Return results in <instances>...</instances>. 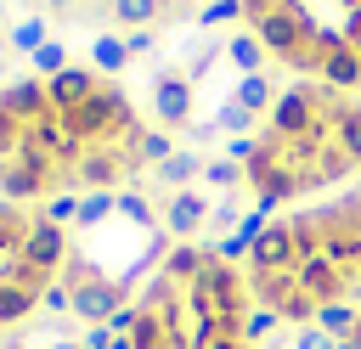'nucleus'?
Instances as JSON below:
<instances>
[{"label": "nucleus", "instance_id": "obj_1", "mask_svg": "<svg viewBox=\"0 0 361 349\" xmlns=\"http://www.w3.org/2000/svg\"><path fill=\"white\" fill-rule=\"evenodd\" d=\"M248 276L214 242H175L130 304V349H226L248 343ZM254 349V343H248Z\"/></svg>", "mask_w": 361, "mask_h": 349}, {"label": "nucleus", "instance_id": "obj_2", "mask_svg": "<svg viewBox=\"0 0 361 349\" xmlns=\"http://www.w3.org/2000/svg\"><path fill=\"white\" fill-rule=\"evenodd\" d=\"M34 220L39 214H28L23 203H0V332H17V321H28L45 304V293L62 281L28 259Z\"/></svg>", "mask_w": 361, "mask_h": 349}, {"label": "nucleus", "instance_id": "obj_3", "mask_svg": "<svg viewBox=\"0 0 361 349\" xmlns=\"http://www.w3.org/2000/svg\"><path fill=\"white\" fill-rule=\"evenodd\" d=\"M254 34H259V45L265 51H276V56H299L305 45H310V17L299 11V0H282L276 11H265L259 23H254Z\"/></svg>", "mask_w": 361, "mask_h": 349}, {"label": "nucleus", "instance_id": "obj_4", "mask_svg": "<svg viewBox=\"0 0 361 349\" xmlns=\"http://www.w3.org/2000/svg\"><path fill=\"white\" fill-rule=\"evenodd\" d=\"M147 96H152V118H158V129H175V124H186V118H192V79H186V73L158 68Z\"/></svg>", "mask_w": 361, "mask_h": 349}, {"label": "nucleus", "instance_id": "obj_5", "mask_svg": "<svg viewBox=\"0 0 361 349\" xmlns=\"http://www.w3.org/2000/svg\"><path fill=\"white\" fill-rule=\"evenodd\" d=\"M45 96H51V113H73L96 96V68H62L56 79H45Z\"/></svg>", "mask_w": 361, "mask_h": 349}, {"label": "nucleus", "instance_id": "obj_6", "mask_svg": "<svg viewBox=\"0 0 361 349\" xmlns=\"http://www.w3.org/2000/svg\"><path fill=\"white\" fill-rule=\"evenodd\" d=\"M0 107L17 118V124H39L51 113V96H45V79H11L0 90Z\"/></svg>", "mask_w": 361, "mask_h": 349}, {"label": "nucleus", "instance_id": "obj_7", "mask_svg": "<svg viewBox=\"0 0 361 349\" xmlns=\"http://www.w3.org/2000/svg\"><path fill=\"white\" fill-rule=\"evenodd\" d=\"M209 197L203 191H169V203H164V231H175V236H192V231H203L209 225Z\"/></svg>", "mask_w": 361, "mask_h": 349}, {"label": "nucleus", "instance_id": "obj_8", "mask_svg": "<svg viewBox=\"0 0 361 349\" xmlns=\"http://www.w3.org/2000/svg\"><path fill=\"white\" fill-rule=\"evenodd\" d=\"M322 79H327V84H361V51L344 45V39L327 45V51H322Z\"/></svg>", "mask_w": 361, "mask_h": 349}, {"label": "nucleus", "instance_id": "obj_9", "mask_svg": "<svg viewBox=\"0 0 361 349\" xmlns=\"http://www.w3.org/2000/svg\"><path fill=\"white\" fill-rule=\"evenodd\" d=\"M333 141H338V152L361 169V107L355 101H338V118H333Z\"/></svg>", "mask_w": 361, "mask_h": 349}, {"label": "nucleus", "instance_id": "obj_10", "mask_svg": "<svg viewBox=\"0 0 361 349\" xmlns=\"http://www.w3.org/2000/svg\"><path fill=\"white\" fill-rule=\"evenodd\" d=\"M124 62H130V45L118 34H96L90 39V68L96 73H124Z\"/></svg>", "mask_w": 361, "mask_h": 349}, {"label": "nucleus", "instance_id": "obj_11", "mask_svg": "<svg viewBox=\"0 0 361 349\" xmlns=\"http://www.w3.org/2000/svg\"><path fill=\"white\" fill-rule=\"evenodd\" d=\"M226 62L237 68V79H243V73H265V45H259V34H237V39L226 45Z\"/></svg>", "mask_w": 361, "mask_h": 349}, {"label": "nucleus", "instance_id": "obj_12", "mask_svg": "<svg viewBox=\"0 0 361 349\" xmlns=\"http://www.w3.org/2000/svg\"><path fill=\"white\" fill-rule=\"evenodd\" d=\"M152 174H158V186L186 191V180H192V174H203V158H197V152H169V158H164Z\"/></svg>", "mask_w": 361, "mask_h": 349}, {"label": "nucleus", "instance_id": "obj_13", "mask_svg": "<svg viewBox=\"0 0 361 349\" xmlns=\"http://www.w3.org/2000/svg\"><path fill=\"white\" fill-rule=\"evenodd\" d=\"M231 101H243V107H248V113L259 118V113H265V107H271L276 96H271V79H265V73H243V79L231 84Z\"/></svg>", "mask_w": 361, "mask_h": 349}, {"label": "nucleus", "instance_id": "obj_14", "mask_svg": "<svg viewBox=\"0 0 361 349\" xmlns=\"http://www.w3.org/2000/svg\"><path fill=\"white\" fill-rule=\"evenodd\" d=\"M107 11H113V23H124L135 34V28H152V17L164 11V0H107Z\"/></svg>", "mask_w": 361, "mask_h": 349}, {"label": "nucleus", "instance_id": "obj_15", "mask_svg": "<svg viewBox=\"0 0 361 349\" xmlns=\"http://www.w3.org/2000/svg\"><path fill=\"white\" fill-rule=\"evenodd\" d=\"M45 39H51V28H45V17H23V23H17L11 34H6V45H11V51H28V56H34V51H39Z\"/></svg>", "mask_w": 361, "mask_h": 349}, {"label": "nucleus", "instance_id": "obj_16", "mask_svg": "<svg viewBox=\"0 0 361 349\" xmlns=\"http://www.w3.org/2000/svg\"><path fill=\"white\" fill-rule=\"evenodd\" d=\"M355 315H361V310H355V304H327V310H322V315H316V326H322V332H327V338H338V343H344V338H350V332H355Z\"/></svg>", "mask_w": 361, "mask_h": 349}, {"label": "nucleus", "instance_id": "obj_17", "mask_svg": "<svg viewBox=\"0 0 361 349\" xmlns=\"http://www.w3.org/2000/svg\"><path fill=\"white\" fill-rule=\"evenodd\" d=\"M214 124H220V135H248V129H254V113H248L243 101H231V96H226V101H220V113H214Z\"/></svg>", "mask_w": 361, "mask_h": 349}, {"label": "nucleus", "instance_id": "obj_18", "mask_svg": "<svg viewBox=\"0 0 361 349\" xmlns=\"http://www.w3.org/2000/svg\"><path fill=\"white\" fill-rule=\"evenodd\" d=\"M28 62H34V73H45V79H56V73L68 68V45H62V39H45V45H39V51H34Z\"/></svg>", "mask_w": 361, "mask_h": 349}, {"label": "nucleus", "instance_id": "obj_19", "mask_svg": "<svg viewBox=\"0 0 361 349\" xmlns=\"http://www.w3.org/2000/svg\"><path fill=\"white\" fill-rule=\"evenodd\" d=\"M135 152H141V163H152V169H158V163L175 152V141H169L164 129H141V135H135Z\"/></svg>", "mask_w": 361, "mask_h": 349}, {"label": "nucleus", "instance_id": "obj_20", "mask_svg": "<svg viewBox=\"0 0 361 349\" xmlns=\"http://www.w3.org/2000/svg\"><path fill=\"white\" fill-rule=\"evenodd\" d=\"M203 180L231 191V186H243V163H231V158H209V163H203Z\"/></svg>", "mask_w": 361, "mask_h": 349}, {"label": "nucleus", "instance_id": "obj_21", "mask_svg": "<svg viewBox=\"0 0 361 349\" xmlns=\"http://www.w3.org/2000/svg\"><path fill=\"white\" fill-rule=\"evenodd\" d=\"M237 17H243V0H209V6L197 11L203 28H214V23H237Z\"/></svg>", "mask_w": 361, "mask_h": 349}, {"label": "nucleus", "instance_id": "obj_22", "mask_svg": "<svg viewBox=\"0 0 361 349\" xmlns=\"http://www.w3.org/2000/svg\"><path fill=\"white\" fill-rule=\"evenodd\" d=\"M293 349H338V338H327L322 326H299L293 332Z\"/></svg>", "mask_w": 361, "mask_h": 349}, {"label": "nucleus", "instance_id": "obj_23", "mask_svg": "<svg viewBox=\"0 0 361 349\" xmlns=\"http://www.w3.org/2000/svg\"><path fill=\"white\" fill-rule=\"evenodd\" d=\"M124 45H130V56H158V34H152V28H135Z\"/></svg>", "mask_w": 361, "mask_h": 349}, {"label": "nucleus", "instance_id": "obj_24", "mask_svg": "<svg viewBox=\"0 0 361 349\" xmlns=\"http://www.w3.org/2000/svg\"><path fill=\"white\" fill-rule=\"evenodd\" d=\"M113 343H118L113 326H90V332H85V349H113Z\"/></svg>", "mask_w": 361, "mask_h": 349}, {"label": "nucleus", "instance_id": "obj_25", "mask_svg": "<svg viewBox=\"0 0 361 349\" xmlns=\"http://www.w3.org/2000/svg\"><path fill=\"white\" fill-rule=\"evenodd\" d=\"M276 6H282V0H243V11H248V17H254V23H259V17H265V11H276Z\"/></svg>", "mask_w": 361, "mask_h": 349}, {"label": "nucleus", "instance_id": "obj_26", "mask_svg": "<svg viewBox=\"0 0 361 349\" xmlns=\"http://www.w3.org/2000/svg\"><path fill=\"white\" fill-rule=\"evenodd\" d=\"M214 135H220V124H214V118H209V124H192V141H214Z\"/></svg>", "mask_w": 361, "mask_h": 349}, {"label": "nucleus", "instance_id": "obj_27", "mask_svg": "<svg viewBox=\"0 0 361 349\" xmlns=\"http://www.w3.org/2000/svg\"><path fill=\"white\" fill-rule=\"evenodd\" d=\"M51 349H85V343H73V338H56V343H51Z\"/></svg>", "mask_w": 361, "mask_h": 349}, {"label": "nucleus", "instance_id": "obj_28", "mask_svg": "<svg viewBox=\"0 0 361 349\" xmlns=\"http://www.w3.org/2000/svg\"><path fill=\"white\" fill-rule=\"evenodd\" d=\"M0 51H6V34H0Z\"/></svg>", "mask_w": 361, "mask_h": 349}]
</instances>
